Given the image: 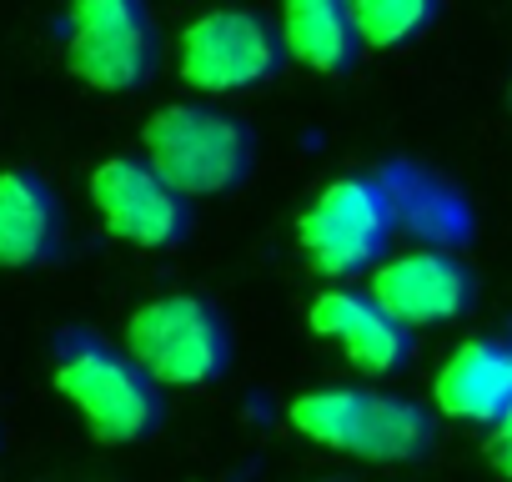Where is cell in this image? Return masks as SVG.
<instances>
[{"instance_id":"6da1fadb","label":"cell","mask_w":512,"mask_h":482,"mask_svg":"<svg viewBox=\"0 0 512 482\" xmlns=\"http://www.w3.org/2000/svg\"><path fill=\"white\" fill-rule=\"evenodd\" d=\"M56 392L81 412L96 442L131 447L166 422V392L126 352L91 332H61L56 342Z\"/></svg>"},{"instance_id":"7a4b0ae2","label":"cell","mask_w":512,"mask_h":482,"mask_svg":"<svg viewBox=\"0 0 512 482\" xmlns=\"http://www.w3.org/2000/svg\"><path fill=\"white\" fill-rule=\"evenodd\" d=\"M141 156L146 166L171 181L181 196H221L236 191L251 176L256 136L241 116L221 106H161L141 126Z\"/></svg>"},{"instance_id":"3957f363","label":"cell","mask_w":512,"mask_h":482,"mask_svg":"<svg viewBox=\"0 0 512 482\" xmlns=\"http://www.w3.org/2000/svg\"><path fill=\"white\" fill-rule=\"evenodd\" d=\"M397 226V201L382 176H337L297 216V247L322 277L342 282L387 257Z\"/></svg>"},{"instance_id":"277c9868","label":"cell","mask_w":512,"mask_h":482,"mask_svg":"<svg viewBox=\"0 0 512 482\" xmlns=\"http://www.w3.org/2000/svg\"><path fill=\"white\" fill-rule=\"evenodd\" d=\"M231 352L226 317L191 292L156 297L126 322V357L161 387H211L226 377Z\"/></svg>"},{"instance_id":"5b68a950","label":"cell","mask_w":512,"mask_h":482,"mask_svg":"<svg viewBox=\"0 0 512 482\" xmlns=\"http://www.w3.org/2000/svg\"><path fill=\"white\" fill-rule=\"evenodd\" d=\"M66 61L76 81L106 96L146 91L161 66V31L146 0H76Z\"/></svg>"},{"instance_id":"8992f818","label":"cell","mask_w":512,"mask_h":482,"mask_svg":"<svg viewBox=\"0 0 512 482\" xmlns=\"http://www.w3.org/2000/svg\"><path fill=\"white\" fill-rule=\"evenodd\" d=\"M287 51H282V31L246 6H221L196 16L181 41H176V71L186 86L211 91V96H231V91H251L282 71Z\"/></svg>"},{"instance_id":"52a82bcc","label":"cell","mask_w":512,"mask_h":482,"mask_svg":"<svg viewBox=\"0 0 512 482\" xmlns=\"http://www.w3.org/2000/svg\"><path fill=\"white\" fill-rule=\"evenodd\" d=\"M91 206L101 211L106 231L141 252H176L196 226L191 196L161 181L146 156H111L91 171Z\"/></svg>"},{"instance_id":"ba28073f","label":"cell","mask_w":512,"mask_h":482,"mask_svg":"<svg viewBox=\"0 0 512 482\" xmlns=\"http://www.w3.org/2000/svg\"><path fill=\"white\" fill-rule=\"evenodd\" d=\"M372 297L402 327L417 332V327H442L467 317V307L477 302V277L447 247H412L372 267Z\"/></svg>"},{"instance_id":"9c48e42d","label":"cell","mask_w":512,"mask_h":482,"mask_svg":"<svg viewBox=\"0 0 512 482\" xmlns=\"http://www.w3.org/2000/svg\"><path fill=\"white\" fill-rule=\"evenodd\" d=\"M307 322L317 337H332L347 362L367 377H387L402 372L412 357V327H402L372 292H352V287H327L312 307Z\"/></svg>"},{"instance_id":"30bf717a","label":"cell","mask_w":512,"mask_h":482,"mask_svg":"<svg viewBox=\"0 0 512 482\" xmlns=\"http://www.w3.org/2000/svg\"><path fill=\"white\" fill-rule=\"evenodd\" d=\"M66 247V206L56 186L26 166L0 171V267H51Z\"/></svg>"},{"instance_id":"8fae6325","label":"cell","mask_w":512,"mask_h":482,"mask_svg":"<svg viewBox=\"0 0 512 482\" xmlns=\"http://www.w3.org/2000/svg\"><path fill=\"white\" fill-rule=\"evenodd\" d=\"M432 402L437 412L457 417V422H497L512 402V337H472L462 342L437 382H432Z\"/></svg>"},{"instance_id":"7c38bea8","label":"cell","mask_w":512,"mask_h":482,"mask_svg":"<svg viewBox=\"0 0 512 482\" xmlns=\"http://www.w3.org/2000/svg\"><path fill=\"white\" fill-rule=\"evenodd\" d=\"M282 51L322 76H347L362 56L347 0H282Z\"/></svg>"},{"instance_id":"4fadbf2b","label":"cell","mask_w":512,"mask_h":482,"mask_svg":"<svg viewBox=\"0 0 512 482\" xmlns=\"http://www.w3.org/2000/svg\"><path fill=\"white\" fill-rule=\"evenodd\" d=\"M432 432L437 427H432V412L422 402L362 387L347 452L362 462H417V457H427Z\"/></svg>"},{"instance_id":"5bb4252c","label":"cell","mask_w":512,"mask_h":482,"mask_svg":"<svg viewBox=\"0 0 512 482\" xmlns=\"http://www.w3.org/2000/svg\"><path fill=\"white\" fill-rule=\"evenodd\" d=\"M382 181L392 186V201H397V221H407L417 236H427L432 247H447L467 231V206L452 186L432 181L427 171H412V166H392L382 171Z\"/></svg>"},{"instance_id":"9a60e30c","label":"cell","mask_w":512,"mask_h":482,"mask_svg":"<svg viewBox=\"0 0 512 482\" xmlns=\"http://www.w3.org/2000/svg\"><path fill=\"white\" fill-rule=\"evenodd\" d=\"M347 6H352L357 41L377 46V51H392V46L417 41L437 21L442 0H347Z\"/></svg>"},{"instance_id":"2e32d148","label":"cell","mask_w":512,"mask_h":482,"mask_svg":"<svg viewBox=\"0 0 512 482\" xmlns=\"http://www.w3.org/2000/svg\"><path fill=\"white\" fill-rule=\"evenodd\" d=\"M487 457H492V467L502 472V477H512V402H507V412L492 422V437H487Z\"/></svg>"}]
</instances>
